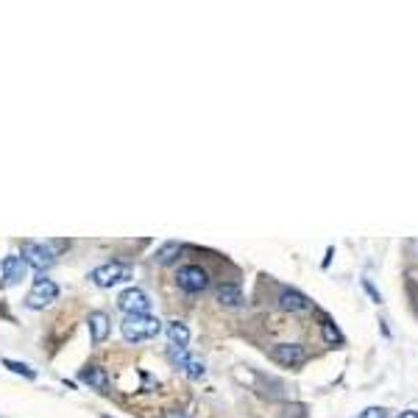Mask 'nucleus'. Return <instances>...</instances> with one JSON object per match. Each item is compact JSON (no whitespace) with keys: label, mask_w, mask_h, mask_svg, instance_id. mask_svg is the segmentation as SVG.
<instances>
[{"label":"nucleus","mask_w":418,"mask_h":418,"mask_svg":"<svg viewBox=\"0 0 418 418\" xmlns=\"http://www.w3.org/2000/svg\"><path fill=\"white\" fill-rule=\"evenodd\" d=\"M162 332V321L157 315H126L120 324V335L126 343H148Z\"/></svg>","instance_id":"1"},{"label":"nucleus","mask_w":418,"mask_h":418,"mask_svg":"<svg viewBox=\"0 0 418 418\" xmlns=\"http://www.w3.org/2000/svg\"><path fill=\"white\" fill-rule=\"evenodd\" d=\"M87 279L95 285V288H117V285H126L134 279V265H126V262H103L98 268H92L87 273Z\"/></svg>","instance_id":"2"},{"label":"nucleus","mask_w":418,"mask_h":418,"mask_svg":"<svg viewBox=\"0 0 418 418\" xmlns=\"http://www.w3.org/2000/svg\"><path fill=\"white\" fill-rule=\"evenodd\" d=\"M23 259L28 268L37 270V276H45V270L56 265V248H53V243L28 240V243H23Z\"/></svg>","instance_id":"3"},{"label":"nucleus","mask_w":418,"mask_h":418,"mask_svg":"<svg viewBox=\"0 0 418 418\" xmlns=\"http://www.w3.org/2000/svg\"><path fill=\"white\" fill-rule=\"evenodd\" d=\"M176 288L187 296H201L209 288V270L201 265H181L176 270Z\"/></svg>","instance_id":"4"},{"label":"nucleus","mask_w":418,"mask_h":418,"mask_svg":"<svg viewBox=\"0 0 418 418\" xmlns=\"http://www.w3.org/2000/svg\"><path fill=\"white\" fill-rule=\"evenodd\" d=\"M56 299H59V285L48 276H37L34 285H31V293L26 299V310H45Z\"/></svg>","instance_id":"5"},{"label":"nucleus","mask_w":418,"mask_h":418,"mask_svg":"<svg viewBox=\"0 0 418 418\" xmlns=\"http://www.w3.org/2000/svg\"><path fill=\"white\" fill-rule=\"evenodd\" d=\"M117 310L123 315H148L151 312V296L143 288L131 285L117 296Z\"/></svg>","instance_id":"6"},{"label":"nucleus","mask_w":418,"mask_h":418,"mask_svg":"<svg viewBox=\"0 0 418 418\" xmlns=\"http://www.w3.org/2000/svg\"><path fill=\"white\" fill-rule=\"evenodd\" d=\"M270 360L282 368H299L307 363V348L301 343H276L270 348Z\"/></svg>","instance_id":"7"},{"label":"nucleus","mask_w":418,"mask_h":418,"mask_svg":"<svg viewBox=\"0 0 418 418\" xmlns=\"http://www.w3.org/2000/svg\"><path fill=\"white\" fill-rule=\"evenodd\" d=\"M28 273V265L23 259V254H6L3 259H0V276H3V285L6 288H14L20 285L23 279Z\"/></svg>","instance_id":"8"},{"label":"nucleus","mask_w":418,"mask_h":418,"mask_svg":"<svg viewBox=\"0 0 418 418\" xmlns=\"http://www.w3.org/2000/svg\"><path fill=\"white\" fill-rule=\"evenodd\" d=\"M276 301H279V307H282L285 312H310L312 310V301L304 293L293 290V288H282V290H279V296H276Z\"/></svg>","instance_id":"9"},{"label":"nucleus","mask_w":418,"mask_h":418,"mask_svg":"<svg viewBox=\"0 0 418 418\" xmlns=\"http://www.w3.org/2000/svg\"><path fill=\"white\" fill-rule=\"evenodd\" d=\"M79 379H81L87 388L98 390V393H106V390H109V374H106V368L98 366V363H87V366L79 371Z\"/></svg>","instance_id":"10"},{"label":"nucleus","mask_w":418,"mask_h":418,"mask_svg":"<svg viewBox=\"0 0 418 418\" xmlns=\"http://www.w3.org/2000/svg\"><path fill=\"white\" fill-rule=\"evenodd\" d=\"M87 329H90V340H92L95 346H101V343L109 337V332H112L109 315H106V312H101V310L90 312V315H87Z\"/></svg>","instance_id":"11"},{"label":"nucleus","mask_w":418,"mask_h":418,"mask_svg":"<svg viewBox=\"0 0 418 418\" xmlns=\"http://www.w3.org/2000/svg\"><path fill=\"white\" fill-rule=\"evenodd\" d=\"M215 296H218V304L226 307V310H243V307H246V293H243L240 285H235V282L221 285Z\"/></svg>","instance_id":"12"},{"label":"nucleus","mask_w":418,"mask_h":418,"mask_svg":"<svg viewBox=\"0 0 418 418\" xmlns=\"http://www.w3.org/2000/svg\"><path fill=\"white\" fill-rule=\"evenodd\" d=\"M165 332H168L170 346H181V348H187V343H190V329H187V324H184V321H168Z\"/></svg>","instance_id":"13"},{"label":"nucleus","mask_w":418,"mask_h":418,"mask_svg":"<svg viewBox=\"0 0 418 418\" xmlns=\"http://www.w3.org/2000/svg\"><path fill=\"white\" fill-rule=\"evenodd\" d=\"M179 254H181V243H165V246H159L157 248V254H154V259H157V265H162V268H168V265H176L179 262Z\"/></svg>","instance_id":"14"},{"label":"nucleus","mask_w":418,"mask_h":418,"mask_svg":"<svg viewBox=\"0 0 418 418\" xmlns=\"http://www.w3.org/2000/svg\"><path fill=\"white\" fill-rule=\"evenodd\" d=\"M321 335L329 346H343V335H340V329L335 326V321L329 315H321Z\"/></svg>","instance_id":"15"},{"label":"nucleus","mask_w":418,"mask_h":418,"mask_svg":"<svg viewBox=\"0 0 418 418\" xmlns=\"http://www.w3.org/2000/svg\"><path fill=\"white\" fill-rule=\"evenodd\" d=\"M165 357H168V363H170L173 368H179V371H184L187 363H190V352H187V348H181V346H168Z\"/></svg>","instance_id":"16"},{"label":"nucleus","mask_w":418,"mask_h":418,"mask_svg":"<svg viewBox=\"0 0 418 418\" xmlns=\"http://www.w3.org/2000/svg\"><path fill=\"white\" fill-rule=\"evenodd\" d=\"M3 366H6L12 374H17V377H26V379H37V371H34L28 363H20V360H3Z\"/></svg>","instance_id":"17"},{"label":"nucleus","mask_w":418,"mask_h":418,"mask_svg":"<svg viewBox=\"0 0 418 418\" xmlns=\"http://www.w3.org/2000/svg\"><path fill=\"white\" fill-rule=\"evenodd\" d=\"M184 374H187L192 382H198V379L206 374V366H203V360H198V357H190V363H187Z\"/></svg>","instance_id":"18"},{"label":"nucleus","mask_w":418,"mask_h":418,"mask_svg":"<svg viewBox=\"0 0 418 418\" xmlns=\"http://www.w3.org/2000/svg\"><path fill=\"white\" fill-rule=\"evenodd\" d=\"M360 418H388V410L385 407H368L360 412Z\"/></svg>","instance_id":"19"},{"label":"nucleus","mask_w":418,"mask_h":418,"mask_svg":"<svg viewBox=\"0 0 418 418\" xmlns=\"http://www.w3.org/2000/svg\"><path fill=\"white\" fill-rule=\"evenodd\" d=\"M363 288L368 290V296L374 299V304H382V296H379V290H377V288L371 285V279H363Z\"/></svg>","instance_id":"20"},{"label":"nucleus","mask_w":418,"mask_h":418,"mask_svg":"<svg viewBox=\"0 0 418 418\" xmlns=\"http://www.w3.org/2000/svg\"><path fill=\"white\" fill-rule=\"evenodd\" d=\"M159 418H190V415H187L184 410H165Z\"/></svg>","instance_id":"21"},{"label":"nucleus","mask_w":418,"mask_h":418,"mask_svg":"<svg viewBox=\"0 0 418 418\" xmlns=\"http://www.w3.org/2000/svg\"><path fill=\"white\" fill-rule=\"evenodd\" d=\"M399 418H418V410H404Z\"/></svg>","instance_id":"22"}]
</instances>
